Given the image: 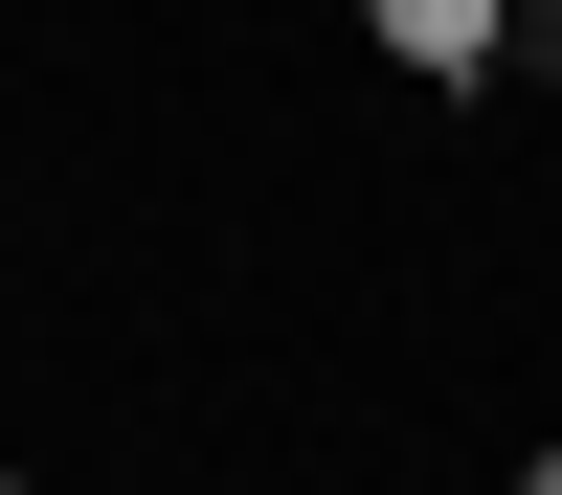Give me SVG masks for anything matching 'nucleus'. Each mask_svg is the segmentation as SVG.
Here are the masks:
<instances>
[{"mask_svg": "<svg viewBox=\"0 0 562 495\" xmlns=\"http://www.w3.org/2000/svg\"><path fill=\"white\" fill-rule=\"evenodd\" d=\"M383 68H428V90H495V68H518V23H495V0H383Z\"/></svg>", "mask_w": 562, "mask_h": 495, "instance_id": "f257e3e1", "label": "nucleus"}, {"mask_svg": "<svg viewBox=\"0 0 562 495\" xmlns=\"http://www.w3.org/2000/svg\"><path fill=\"white\" fill-rule=\"evenodd\" d=\"M518 495H562V450H540V473H518Z\"/></svg>", "mask_w": 562, "mask_h": 495, "instance_id": "f03ea898", "label": "nucleus"}, {"mask_svg": "<svg viewBox=\"0 0 562 495\" xmlns=\"http://www.w3.org/2000/svg\"><path fill=\"white\" fill-rule=\"evenodd\" d=\"M0 495H23V473H0Z\"/></svg>", "mask_w": 562, "mask_h": 495, "instance_id": "7ed1b4c3", "label": "nucleus"}]
</instances>
